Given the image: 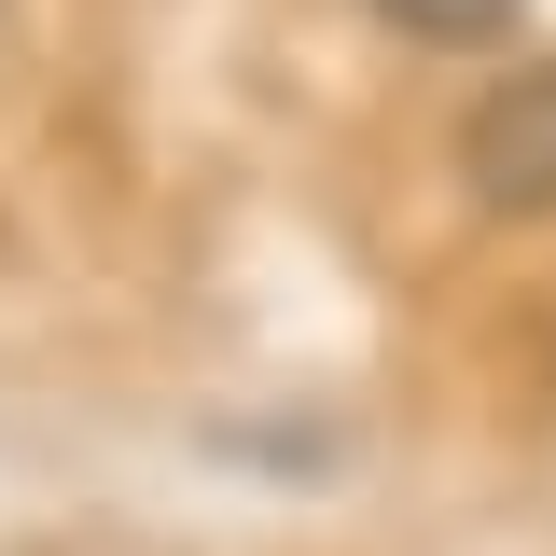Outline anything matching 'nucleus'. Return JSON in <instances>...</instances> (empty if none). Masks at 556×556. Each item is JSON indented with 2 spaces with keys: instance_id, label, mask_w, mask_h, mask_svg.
I'll return each instance as SVG.
<instances>
[{
  "instance_id": "f03ea898",
  "label": "nucleus",
  "mask_w": 556,
  "mask_h": 556,
  "mask_svg": "<svg viewBox=\"0 0 556 556\" xmlns=\"http://www.w3.org/2000/svg\"><path fill=\"white\" fill-rule=\"evenodd\" d=\"M362 14H390L404 42H515V0H362Z\"/></svg>"
},
{
  "instance_id": "f257e3e1",
  "label": "nucleus",
  "mask_w": 556,
  "mask_h": 556,
  "mask_svg": "<svg viewBox=\"0 0 556 556\" xmlns=\"http://www.w3.org/2000/svg\"><path fill=\"white\" fill-rule=\"evenodd\" d=\"M459 181L486 223H556V56H515L459 112Z\"/></svg>"
}]
</instances>
